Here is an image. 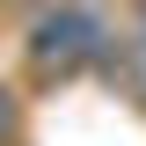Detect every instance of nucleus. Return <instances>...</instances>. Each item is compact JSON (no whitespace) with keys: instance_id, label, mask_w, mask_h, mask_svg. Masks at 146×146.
I'll list each match as a JSON object with an SVG mask.
<instances>
[{"instance_id":"obj_1","label":"nucleus","mask_w":146,"mask_h":146,"mask_svg":"<svg viewBox=\"0 0 146 146\" xmlns=\"http://www.w3.org/2000/svg\"><path fill=\"white\" fill-rule=\"evenodd\" d=\"M131 80H139V95H146V7H139V15H131Z\"/></svg>"}]
</instances>
